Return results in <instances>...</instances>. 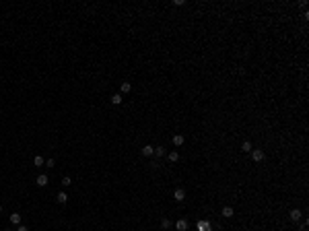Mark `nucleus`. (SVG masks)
<instances>
[{
    "label": "nucleus",
    "mask_w": 309,
    "mask_h": 231,
    "mask_svg": "<svg viewBox=\"0 0 309 231\" xmlns=\"http://www.w3.org/2000/svg\"><path fill=\"white\" fill-rule=\"evenodd\" d=\"M120 89H122V93H130V91H132V85H130L128 81H124L122 85H120Z\"/></svg>",
    "instance_id": "nucleus-13"
},
{
    "label": "nucleus",
    "mask_w": 309,
    "mask_h": 231,
    "mask_svg": "<svg viewBox=\"0 0 309 231\" xmlns=\"http://www.w3.org/2000/svg\"><path fill=\"white\" fill-rule=\"evenodd\" d=\"M167 159H169L171 163H177V161H179V153H177V151H171V153L167 155Z\"/></svg>",
    "instance_id": "nucleus-10"
},
{
    "label": "nucleus",
    "mask_w": 309,
    "mask_h": 231,
    "mask_svg": "<svg viewBox=\"0 0 309 231\" xmlns=\"http://www.w3.org/2000/svg\"><path fill=\"white\" fill-rule=\"evenodd\" d=\"M184 143H185V136L184 134H175V136H173V144H175V147H181Z\"/></svg>",
    "instance_id": "nucleus-6"
},
{
    "label": "nucleus",
    "mask_w": 309,
    "mask_h": 231,
    "mask_svg": "<svg viewBox=\"0 0 309 231\" xmlns=\"http://www.w3.org/2000/svg\"><path fill=\"white\" fill-rule=\"evenodd\" d=\"M188 227H190L188 219H179L177 223H175V229H177V231H188Z\"/></svg>",
    "instance_id": "nucleus-4"
},
{
    "label": "nucleus",
    "mask_w": 309,
    "mask_h": 231,
    "mask_svg": "<svg viewBox=\"0 0 309 231\" xmlns=\"http://www.w3.org/2000/svg\"><path fill=\"white\" fill-rule=\"evenodd\" d=\"M173 198H175L177 202H184V200H185V190H184V188H177V190L173 192Z\"/></svg>",
    "instance_id": "nucleus-3"
},
{
    "label": "nucleus",
    "mask_w": 309,
    "mask_h": 231,
    "mask_svg": "<svg viewBox=\"0 0 309 231\" xmlns=\"http://www.w3.org/2000/svg\"><path fill=\"white\" fill-rule=\"evenodd\" d=\"M198 231H212L208 221H198Z\"/></svg>",
    "instance_id": "nucleus-5"
},
{
    "label": "nucleus",
    "mask_w": 309,
    "mask_h": 231,
    "mask_svg": "<svg viewBox=\"0 0 309 231\" xmlns=\"http://www.w3.org/2000/svg\"><path fill=\"white\" fill-rule=\"evenodd\" d=\"M35 184H37L39 188H46V186H48V184H50V177L46 176V173H39V176L35 177Z\"/></svg>",
    "instance_id": "nucleus-2"
},
{
    "label": "nucleus",
    "mask_w": 309,
    "mask_h": 231,
    "mask_svg": "<svg viewBox=\"0 0 309 231\" xmlns=\"http://www.w3.org/2000/svg\"><path fill=\"white\" fill-rule=\"evenodd\" d=\"M161 227H163V229H169V227H171V221H169V219H161Z\"/></svg>",
    "instance_id": "nucleus-18"
},
{
    "label": "nucleus",
    "mask_w": 309,
    "mask_h": 231,
    "mask_svg": "<svg viewBox=\"0 0 309 231\" xmlns=\"http://www.w3.org/2000/svg\"><path fill=\"white\" fill-rule=\"evenodd\" d=\"M0 211H2V206H0Z\"/></svg>",
    "instance_id": "nucleus-23"
},
{
    "label": "nucleus",
    "mask_w": 309,
    "mask_h": 231,
    "mask_svg": "<svg viewBox=\"0 0 309 231\" xmlns=\"http://www.w3.org/2000/svg\"><path fill=\"white\" fill-rule=\"evenodd\" d=\"M4 231H13V229H4Z\"/></svg>",
    "instance_id": "nucleus-22"
},
{
    "label": "nucleus",
    "mask_w": 309,
    "mask_h": 231,
    "mask_svg": "<svg viewBox=\"0 0 309 231\" xmlns=\"http://www.w3.org/2000/svg\"><path fill=\"white\" fill-rule=\"evenodd\" d=\"M46 165H48V167H54V165H56V159H52V157H50L48 161H46Z\"/></svg>",
    "instance_id": "nucleus-20"
},
{
    "label": "nucleus",
    "mask_w": 309,
    "mask_h": 231,
    "mask_svg": "<svg viewBox=\"0 0 309 231\" xmlns=\"http://www.w3.org/2000/svg\"><path fill=\"white\" fill-rule=\"evenodd\" d=\"M33 163H35V167H41V165H46V159L41 155H35L33 157Z\"/></svg>",
    "instance_id": "nucleus-11"
},
{
    "label": "nucleus",
    "mask_w": 309,
    "mask_h": 231,
    "mask_svg": "<svg viewBox=\"0 0 309 231\" xmlns=\"http://www.w3.org/2000/svg\"><path fill=\"white\" fill-rule=\"evenodd\" d=\"M155 157H157V159L165 157V147H155Z\"/></svg>",
    "instance_id": "nucleus-16"
},
{
    "label": "nucleus",
    "mask_w": 309,
    "mask_h": 231,
    "mask_svg": "<svg viewBox=\"0 0 309 231\" xmlns=\"http://www.w3.org/2000/svg\"><path fill=\"white\" fill-rule=\"evenodd\" d=\"M122 101H124V97L120 95V93H116V95H111V103H113V105H120Z\"/></svg>",
    "instance_id": "nucleus-15"
},
{
    "label": "nucleus",
    "mask_w": 309,
    "mask_h": 231,
    "mask_svg": "<svg viewBox=\"0 0 309 231\" xmlns=\"http://www.w3.org/2000/svg\"><path fill=\"white\" fill-rule=\"evenodd\" d=\"M10 223L17 225V227L21 225V215H19V213H13V215H10Z\"/></svg>",
    "instance_id": "nucleus-12"
},
{
    "label": "nucleus",
    "mask_w": 309,
    "mask_h": 231,
    "mask_svg": "<svg viewBox=\"0 0 309 231\" xmlns=\"http://www.w3.org/2000/svg\"><path fill=\"white\" fill-rule=\"evenodd\" d=\"M252 159H254L256 163H260V161L266 159V155H264V151H262V149H252Z\"/></svg>",
    "instance_id": "nucleus-1"
},
{
    "label": "nucleus",
    "mask_w": 309,
    "mask_h": 231,
    "mask_svg": "<svg viewBox=\"0 0 309 231\" xmlns=\"http://www.w3.org/2000/svg\"><path fill=\"white\" fill-rule=\"evenodd\" d=\"M142 155L144 157H153V155H155V147H151V144L142 147Z\"/></svg>",
    "instance_id": "nucleus-7"
},
{
    "label": "nucleus",
    "mask_w": 309,
    "mask_h": 231,
    "mask_svg": "<svg viewBox=\"0 0 309 231\" xmlns=\"http://www.w3.org/2000/svg\"><path fill=\"white\" fill-rule=\"evenodd\" d=\"M70 184H72V180H70L68 176H64V177H62V186H64V188H68Z\"/></svg>",
    "instance_id": "nucleus-19"
},
{
    "label": "nucleus",
    "mask_w": 309,
    "mask_h": 231,
    "mask_svg": "<svg viewBox=\"0 0 309 231\" xmlns=\"http://www.w3.org/2000/svg\"><path fill=\"white\" fill-rule=\"evenodd\" d=\"M220 215H223L225 219H231V217H233V209H231V206H223Z\"/></svg>",
    "instance_id": "nucleus-9"
},
{
    "label": "nucleus",
    "mask_w": 309,
    "mask_h": 231,
    "mask_svg": "<svg viewBox=\"0 0 309 231\" xmlns=\"http://www.w3.org/2000/svg\"><path fill=\"white\" fill-rule=\"evenodd\" d=\"M252 149H254V147H252V143H249V140H245V143L241 144V151H243V153H252Z\"/></svg>",
    "instance_id": "nucleus-17"
},
{
    "label": "nucleus",
    "mask_w": 309,
    "mask_h": 231,
    "mask_svg": "<svg viewBox=\"0 0 309 231\" xmlns=\"http://www.w3.org/2000/svg\"><path fill=\"white\" fill-rule=\"evenodd\" d=\"M17 231H29V227H27V225H19V227H17Z\"/></svg>",
    "instance_id": "nucleus-21"
},
{
    "label": "nucleus",
    "mask_w": 309,
    "mask_h": 231,
    "mask_svg": "<svg viewBox=\"0 0 309 231\" xmlns=\"http://www.w3.org/2000/svg\"><path fill=\"white\" fill-rule=\"evenodd\" d=\"M56 200H58L60 204H66V202H68V194H66V192H58Z\"/></svg>",
    "instance_id": "nucleus-8"
},
{
    "label": "nucleus",
    "mask_w": 309,
    "mask_h": 231,
    "mask_svg": "<svg viewBox=\"0 0 309 231\" xmlns=\"http://www.w3.org/2000/svg\"><path fill=\"white\" fill-rule=\"evenodd\" d=\"M299 219H301V211H299V209H293V211H291V221H299Z\"/></svg>",
    "instance_id": "nucleus-14"
}]
</instances>
